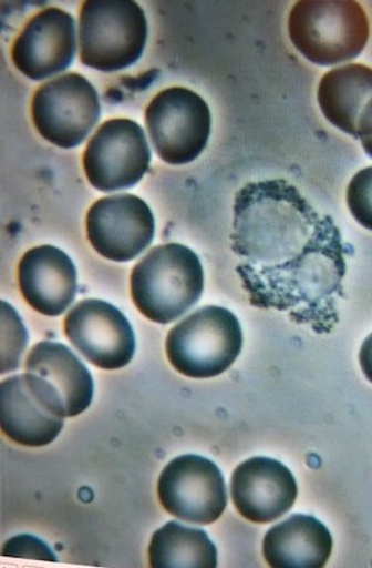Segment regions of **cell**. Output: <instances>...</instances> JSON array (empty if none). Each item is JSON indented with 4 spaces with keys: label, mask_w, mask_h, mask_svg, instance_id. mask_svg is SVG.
Wrapping results in <instances>:
<instances>
[{
    "label": "cell",
    "mask_w": 372,
    "mask_h": 568,
    "mask_svg": "<svg viewBox=\"0 0 372 568\" xmlns=\"http://www.w3.org/2000/svg\"><path fill=\"white\" fill-rule=\"evenodd\" d=\"M59 392L44 378L25 372L0 385V425L6 437L28 447L51 445L66 418Z\"/></svg>",
    "instance_id": "obj_8"
},
{
    "label": "cell",
    "mask_w": 372,
    "mask_h": 568,
    "mask_svg": "<svg viewBox=\"0 0 372 568\" xmlns=\"http://www.w3.org/2000/svg\"><path fill=\"white\" fill-rule=\"evenodd\" d=\"M75 53V20L59 7H48L28 20L11 49L13 64L33 81L65 72Z\"/></svg>",
    "instance_id": "obj_13"
},
{
    "label": "cell",
    "mask_w": 372,
    "mask_h": 568,
    "mask_svg": "<svg viewBox=\"0 0 372 568\" xmlns=\"http://www.w3.org/2000/svg\"><path fill=\"white\" fill-rule=\"evenodd\" d=\"M2 556L51 560V562H55V560H58V557H55L52 550L49 549L48 545L32 536H18L11 538L10 541H7L3 545Z\"/></svg>",
    "instance_id": "obj_22"
},
{
    "label": "cell",
    "mask_w": 372,
    "mask_h": 568,
    "mask_svg": "<svg viewBox=\"0 0 372 568\" xmlns=\"http://www.w3.org/2000/svg\"><path fill=\"white\" fill-rule=\"evenodd\" d=\"M347 201L355 221L372 231V166L364 168L350 181Z\"/></svg>",
    "instance_id": "obj_21"
},
{
    "label": "cell",
    "mask_w": 372,
    "mask_h": 568,
    "mask_svg": "<svg viewBox=\"0 0 372 568\" xmlns=\"http://www.w3.org/2000/svg\"><path fill=\"white\" fill-rule=\"evenodd\" d=\"M152 152L142 125L131 119H111L96 130L83 153L91 185L104 193L138 184L149 171Z\"/></svg>",
    "instance_id": "obj_9"
},
{
    "label": "cell",
    "mask_w": 372,
    "mask_h": 568,
    "mask_svg": "<svg viewBox=\"0 0 372 568\" xmlns=\"http://www.w3.org/2000/svg\"><path fill=\"white\" fill-rule=\"evenodd\" d=\"M205 290L198 255L178 243L152 248L132 271L133 304L147 320L167 325L196 305Z\"/></svg>",
    "instance_id": "obj_2"
},
{
    "label": "cell",
    "mask_w": 372,
    "mask_h": 568,
    "mask_svg": "<svg viewBox=\"0 0 372 568\" xmlns=\"http://www.w3.org/2000/svg\"><path fill=\"white\" fill-rule=\"evenodd\" d=\"M25 369L53 385L65 405L68 417L82 415L93 403V376L62 343H38L27 356Z\"/></svg>",
    "instance_id": "obj_18"
},
{
    "label": "cell",
    "mask_w": 372,
    "mask_h": 568,
    "mask_svg": "<svg viewBox=\"0 0 372 568\" xmlns=\"http://www.w3.org/2000/svg\"><path fill=\"white\" fill-rule=\"evenodd\" d=\"M2 374L18 369L28 343L27 329L18 312L2 301Z\"/></svg>",
    "instance_id": "obj_20"
},
{
    "label": "cell",
    "mask_w": 372,
    "mask_h": 568,
    "mask_svg": "<svg viewBox=\"0 0 372 568\" xmlns=\"http://www.w3.org/2000/svg\"><path fill=\"white\" fill-rule=\"evenodd\" d=\"M318 101L329 123L360 138L364 118L372 108V69L348 64L331 70L320 81Z\"/></svg>",
    "instance_id": "obj_17"
},
{
    "label": "cell",
    "mask_w": 372,
    "mask_h": 568,
    "mask_svg": "<svg viewBox=\"0 0 372 568\" xmlns=\"http://www.w3.org/2000/svg\"><path fill=\"white\" fill-rule=\"evenodd\" d=\"M360 364L364 376L372 383V334L363 342L360 351Z\"/></svg>",
    "instance_id": "obj_23"
},
{
    "label": "cell",
    "mask_w": 372,
    "mask_h": 568,
    "mask_svg": "<svg viewBox=\"0 0 372 568\" xmlns=\"http://www.w3.org/2000/svg\"><path fill=\"white\" fill-rule=\"evenodd\" d=\"M163 507L189 524L208 525L227 508L226 480L213 460L188 454L173 459L158 480Z\"/></svg>",
    "instance_id": "obj_10"
},
{
    "label": "cell",
    "mask_w": 372,
    "mask_h": 568,
    "mask_svg": "<svg viewBox=\"0 0 372 568\" xmlns=\"http://www.w3.org/2000/svg\"><path fill=\"white\" fill-rule=\"evenodd\" d=\"M80 59L104 73L118 72L142 59L147 20L135 0H86L80 11Z\"/></svg>",
    "instance_id": "obj_4"
},
{
    "label": "cell",
    "mask_w": 372,
    "mask_h": 568,
    "mask_svg": "<svg viewBox=\"0 0 372 568\" xmlns=\"http://www.w3.org/2000/svg\"><path fill=\"white\" fill-rule=\"evenodd\" d=\"M230 241L252 306L289 314L316 334L333 332L350 247L331 216L286 180L250 182L236 195Z\"/></svg>",
    "instance_id": "obj_1"
},
{
    "label": "cell",
    "mask_w": 372,
    "mask_h": 568,
    "mask_svg": "<svg viewBox=\"0 0 372 568\" xmlns=\"http://www.w3.org/2000/svg\"><path fill=\"white\" fill-rule=\"evenodd\" d=\"M242 343V328L234 313L221 306H205L170 329L166 354L179 374L210 378L231 367Z\"/></svg>",
    "instance_id": "obj_5"
},
{
    "label": "cell",
    "mask_w": 372,
    "mask_h": 568,
    "mask_svg": "<svg viewBox=\"0 0 372 568\" xmlns=\"http://www.w3.org/2000/svg\"><path fill=\"white\" fill-rule=\"evenodd\" d=\"M18 275L27 303L46 317L65 313L79 292V275L72 258L53 245L25 252Z\"/></svg>",
    "instance_id": "obj_15"
},
{
    "label": "cell",
    "mask_w": 372,
    "mask_h": 568,
    "mask_svg": "<svg viewBox=\"0 0 372 568\" xmlns=\"http://www.w3.org/2000/svg\"><path fill=\"white\" fill-rule=\"evenodd\" d=\"M230 496L242 517L269 524L289 514L298 497V484L282 463L265 457L251 458L235 469Z\"/></svg>",
    "instance_id": "obj_14"
},
{
    "label": "cell",
    "mask_w": 372,
    "mask_h": 568,
    "mask_svg": "<svg viewBox=\"0 0 372 568\" xmlns=\"http://www.w3.org/2000/svg\"><path fill=\"white\" fill-rule=\"evenodd\" d=\"M86 231L97 254L111 262L126 263L149 247L156 222L144 200L117 194L101 199L90 207Z\"/></svg>",
    "instance_id": "obj_12"
},
{
    "label": "cell",
    "mask_w": 372,
    "mask_h": 568,
    "mask_svg": "<svg viewBox=\"0 0 372 568\" xmlns=\"http://www.w3.org/2000/svg\"><path fill=\"white\" fill-rule=\"evenodd\" d=\"M32 121L40 135L63 150L75 149L101 119V100L93 83L79 73L42 83L32 98Z\"/></svg>",
    "instance_id": "obj_7"
},
{
    "label": "cell",
    "mask_w": 372,
    "mask_h": 568,
    "mask_svg": "<svg viewBox=\"0 0 372 568\" xmlns=\"http://www.w3.org/2000/svg\"><path fill=\"white\" fill-rule=\"evenodd\" d=\"M145 124L159 159L185 165L198 159L208 144L210 111L195 91L168 88L147 104Z\"/></svg>",
    "instance_id": "obj_6"
},
{
    "label": "cell",
    "mask_w": 372,
    "mask_h": 568,
    "mask_svg": "<svg viewBox=\"0 0 372 568\" xmlns=\"http://www.w3.org/2000/svg\"><path fill=\"white\" fill-rule=\"evenodd\" d=\"M63 328L72 345L105 371L128 366L135 355V333L118 308L102 300H83L66 315Z\"/></svg>",
    "instance_id": "obj_11"
},
{
    "label": "cell",
    "mask_w": 372,
    "mask_h": 568,
    "mask_svg": "<svg viewBox=\"0 0 372 568\" xmlns=\"http://www.w3.org/2000/svg\"><path fill=\"white\" fill-rule=\"evenodd\" d=\"M149 559L154 568H215L217 550L205 530L172 521L154 532Z\"/></svg>",
    "instance_id": "obj_19"
},
{
    "label": "cell",
    "mask_w": 372,
    "mask_h": 568,
    "mask_svg": "<svg viewBox=\"0 0 372 568\" xmlns=\"http://www.w3.org/2000/svg\"><path fill=\"white\" fill-rule=\"evenodd\" d=\"M360 140L363 145L364 152H366L369 156L372 159V108L362 124Z\"/></svg>",
    "instance_id": "obj_24"
},
{
    "label": "cell",
    "mask_w": 372,
    "mask_h": 568,
    "mask_svg": "<svg viewBox=\"0 0 372 568\" xmlns=\"http://www.w3.org/2000/svg\"><path fill=\"white\" fill-rule=\"evenodd\" d=\"M290 39L299 53L320 67L353 61L363 52L370 24L354 0H300L289 18Z\"/></svg>",
    "instance_id": "obj_3"
},
{
    "label": "cell",
    "mask_w": 372,
    "mask_h": 568,
    "mask_svg": "<svg viewBox=\"0 0 372 568\" xmlns=\"http://www.w3.org/2000/svg\"><path fill=\"white\" fill-rule=\"evenodd\" d=\"M327 526L308 515H292L266 532L264 556L276 568H321L332 556Z\"/></svg>",
    "instance_id": "obj_16"
}]
</instances>
